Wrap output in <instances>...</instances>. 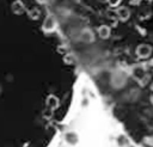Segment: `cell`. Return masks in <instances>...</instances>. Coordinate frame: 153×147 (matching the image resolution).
Wrapping results in <instances>:
<instances>
[{
  "label": "cell",
  "mask_w": 153,
  "mask_h": 147,
  "mask_svg": "<svg viewBox=\"0 0 153 147\" xmlns=\"http://www.w3.org/2000/svg\"><path fill=\"white\" fill-rule=\"evenodd\" d=\"M45 147H140L84 88L76 106Z\"/></svg>",
  "instance_id": "6da1fadb"
}]
</instances>
